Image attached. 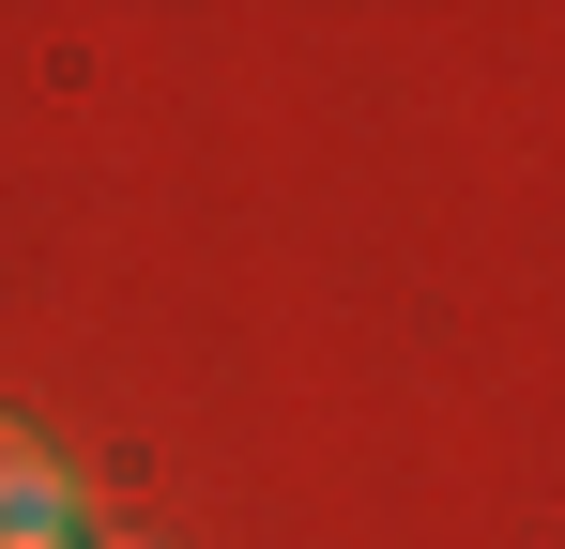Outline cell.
<instances>
[{
    "label": "cell",
    "instance_id": "1",
    "mask_svg": "<svg viewBox=\"0 0 565 549\" xmlns=\"http://www.w3.org/2000/svg\"><path fill=\"white\" fill-rule=\"evenodd\" d=\"M77 519V488H62V458L31 443V428H0V549L15 535H62Z\"/></svg>",
    "mask_w": 565,
    "mask_h": 549
},
{
    "label": "cell",
    "instance_id": "2",
    "mask_svg": "<svg viewBox=\"0 0 565 549\" xmlns=\"http://www.w3.org/2000/svg\"><path fill=\"white\" fill-rule=\"evenodd\" d=\"M15 549H93V535H77V519H62V535H15Z\"/></svg>",
    "mask_w": 565,
    "mask_h": 549
}]
</instances>
